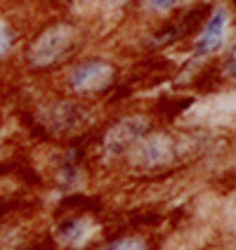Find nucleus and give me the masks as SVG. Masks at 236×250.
<instances>
[{"label":"nucleus","instance_id":"39448f33","mask_svg":"<svg viewBox=\"0 0 236 250\" xmlns=\"http://www.w3.org/2000/svg\"><path fill=\"white\" fill-rule=\"evenodd\" d=\"M97 250H151L147 238L135 236V234H123V236H116L107 243H102Z\"/></svg>","mask_w":236,"mask_h":250},{"label":"nucleus","instance_id":"423d86ee","mask_svg":"<svg viewBox=\"0 0 236 250\" xmlns=\"http://www.w3.org/2000/svg\"><path fill=\"white\" fill-rule=\"evenodd\" d=\"M10 47H12V33H10V28L0 21V57L7 55Z\"/></svg>","mask_w":236,"mask_h":250},{"label":"nucleus","instance_id":"7ed1b4c3","mask_svg":"<svg viewBox=\"0 0 236 250\" xmlns=\"http://www.w3.org/2000/svg\"><path fill=\"white\" fill-rule=\"evenodd\" d=\"M95 234V224L90 217H69V220H64V222L57 227L55 236L59 241V246H64V248H71V250H78L83 248L85 243H87V238Z\"/></svg>","mask_w":236,"mask_h":250},{"label":"nucleus","instance_id":"20e7f679","mask_svg":"<svg viewBox=\"0 0 236 250\" xmlns=\"http://www.w3.org/2000/svg\"><path fill=\"white\" fill-rule=\"evenodd\" d=\"M227 10L220 7V10H215L213 17L208 19V24L203 28V33H201V38L196 42V55H208V52H215L224 41V28H227Z\"/></svg>","mask_w":236,"mask_h":250},{"label":"nucleus","instance_id":"0eeeda50","mask_svg":"<svg viewBox=\"0 0 236 250\" xmlns=\"http://www.w3.org/2000/svg\"><path fill=\"white\" fill-rule=\"evenodd\" d=\"M224 73L229 76V78H236V45L232 47V52L227 57V64H224Z\"/></svg>","mask_w":236,"mask_h":250},{"label":"nucleus","instance_id":"f257e3e1","mask_svg":"<svg viewBox=\"0 0 236 250\" xmlns=\"http://www.w3.org/2000/svg\"><path fill=\"white\" fill-rule=\"evenodd\" d=\"M78 45V33L69 24H55L47 31H43L26 50V62L31 66H55L64 57H69Z\"/></svg>","mask_w":236,"mask_h":250},{"label":"nucleus","instance_id":"6e6552de","mask_svg":"<svg viewBox=\"0 0 236 250\" xmlns=\"http://www.w3.org/2000/svg\"><path fill=\"white\" fill-rule=\"evenodd\" d=\"M147 2L151 5L153 10L166 12V10H170V7H175V2H177V0H147Z\"/></svg>","mask_w":236,"mask_h":250},{"label":"nucleus","instance_id":"f03ea898","mask_svg":"<svg viewBox=\"0 0 236 250\" xmlns=\"http://www.w3.org/2000/svg\"><path fill=\"white\" fill-rule=\"evenodd\" d=\"M113 78H116V71H113L109 62L90 59V62H83V64H78L76 69L71 71L69 83L81 95H95V92L107 90L113 83Z\"/></svg>","mask_w":236,"mask_h":250}]
</instances>
